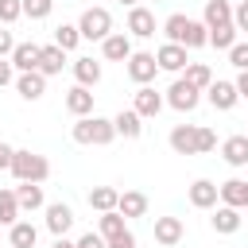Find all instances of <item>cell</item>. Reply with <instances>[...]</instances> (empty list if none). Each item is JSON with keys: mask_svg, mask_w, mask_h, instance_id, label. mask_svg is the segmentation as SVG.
<instances>
[{"mask_svg": "<svg viewBox=\"0 0 248 248\" xmlns=\"http://www.w3.org/2000/svg\"><path fill=\"white\" fill-rule=\"evenodd\" d=\"M70 136H74V143H93V147H105V143H112L116 140V124L112 120H105V116H78V124L70 128Z\"/></svg>", "mask_w": 248, "mask_h": 248, "instance_id": "cell-1", "label": "cell"}, {"mask_svg": "<svg viewBox=\"0 0 248 248\" xmlns=\"http://www.w3.org/2000/svg\"><path fill=\"white\" fill-rule=\"evenodd\" d=\"M12 174H16V182H46L50 178V163H46V155H35V151H16V159H12Z\"/></svg>", "mask_w": 248, "mask_h": 248, "instance_id": "cell-2", "label": "cell"}, {"mask_svg": "<svg viewBox=\"0 0 248 248\" xmlns=\"http://www.w3.org/2000/svg\"><path fill=\"white\" fill-rule=\"evenodd\" d=\"M78 31H81V39L105 43V39L112 35V16H108V8H85L81 19H78Z\"/></svg>", "mask_w": 248, "mask_h": 248, "instance_id": "cell-3", "label": "cell"}, {"mask_svg": "<svg viewBox=\"0 0 248 248\" xmlns=\"http://www.w3.org/2000/svg\"><path fill=\"white\" fill-rule=\"evenodd\" d=\"M198 101H202V89H198V85H190L186 78H178V81L167 89V105H170V108H178V112H194V108H198Z\"/></svg>", "mask_w": 248, "mask_h": 248, "instance_id": "cell-4", "label": "cell"}, {"mask_svg": "<svg viewBox=\"0 0 248 248\" xmlns=\"http://www.w3.org/2000/svg\"><path fill=\"white\" fill-rule=\"evenodd\" d=\"M155 74H159L155 54H147V50H132V58H128V78H132L136 85H147V81H155Z\"/></svg>", "mask_w": 248, "mask_h": 248, "instance_id": "cell-5", "label": "cell"}, {"mask_svg": "<svg viewBox=\"0 0 248 248\" xmlns=\"http://www.w3.org/2000/svg\"><path fill=\"white\" fill-rule=\"evenodd\" d=\"M198 136H202V124H174L170 128V147L178 155H198Z\"/></svg>", "mask_w": 248, "mask_h": 248, "instance_id": "cell-6", "label": "cell"}, {"mask_svg": "<svg viewBox=\"0 0 248 248\" xmlns=\"http://www.w3.org/2000/svg\"><path fill=\"white\" fill-rule=\"evenodd\" d=\"M205 97H209V105H213L217 112H229V108H236V101H240L236 81H213V85L205 89Z\"/></svg>", "mask_w": 248, "mask_h": 248, "instance_id": "cell-7", "label": "cell"}, {"mask_svg": "<svg viewBox=\"0 0 248 248\" xmlns=\"http://www.w3.org/2000/svg\"><path fill=\"white\" fill-rule=\"evenodd\" d=\"M217 202H221V186L217 182H209V178L190 182V205L194 209H213Z\"/></svg>", "mask_w": 248, "mask_h": 248, "instance_id": "cell-8", "label": "cell"}, {"mask_svg": "<svg viewBox=\"0 0 248 248\" xmlns=\"http://www.w3.org/2000/svg\"><path fill=\"white\" fill-rule=\"evenodd\" d=\"M128 35H136V39H151V35H155V12H147L143 4L128 8Z\"/></svg>", "mask_w": 248, "mask_h": 248, "instance_id": "cell-9", "label": "cell"}, {"mask_svg": "<svg viewBox=\"0 0 248 248\" xmlns=\"http://www.w3.org/2000/svg\"><path fill=\"white\" fill-rule=\"evenodd\" d=\"M101 54H105L108 62H128V58H132V35H128V31H112V35L101 43Z\"/></svg>", "mask_w": 248, "mask_h": 248, "instance_id": "cell-10", "label": "cell"}, {"mask_svg": "<svg viewBox=\"0 0 248 248\" xmlns=\"http://www.w3.org/2000/svg\"><path fill=\"white\" fill-rule=\"evenodd\" d=\"M182 232H186L182 217H155V244H163V248H174V244L182 240Z\"/></svg>", "mask_w": 248, "mask_h": 248, "instance_id": "cell-11", "label": "cell"}, {"mask_svg": "<svg viewBox=\"0 0 248 248\" xmlns=\"http://www.w3.org/2000/svg\"><path fill=\"white\" fill-rule=\"evenodd\" d=\"M39 58H43V46H39V43H16V50H12V66H16V74L39 70Z\"/></svg>", "mask_w": 248, "mask_h": 248, "instance_id": "cell-12", "label": "cell"}, {"mask_svg": "<svg viewBox=\"0 0 248 248\" xmlns=\"http://www.w3.org/2000/svg\"><path fill=\"white\" fill-rule=\"evenodd\" d=\"M155 62H159V70H170V74H178L182 66H190L182 43H163V46L155 50Z\"/></svg>", "mask_w": 248, "mask_h": 248, "instance_id": "cell-13", "label": "cell"}, {"mask_svg": "<svg viewBox=\"0 0 248 248\" xmlns=\"http://www.w3.org/2000/svg\"><path fill=\"white\" fill-rule=\"evenodd\" d=\"M16 93H19L23 101H39V97L46 93V74H39V70L19 74V78H16Z\"/></svg>", "mask_w": 248, "mask_h": 248, "instance_id": "cell-14", "label": "cell"}, {"mask_svg": "<svg viewBox=\"0 0 248 248\" xmlns=\"http://www.w3.org/2000/svg\"><path fill=\"white\" fill-rule=\"evenodd\" d=\"M70 225H74V209H70L66 202H50V205H46V229H50L54 236H66Z\"/></svg>", "mask_w": 248, "mask_h": 248, "instance_id": "cell-15", "label": "cell"}, {"mask_svg": "<svg viewBox=\"0 0 248 248\" xmlns=\"http://www.w3.org/2000/svg\"><path fill=\"white\" fill-rule=\"evenodd\" d=\"M209 225H213V232H221V236H232L236 229H240V209H232V205H213V217H209Z\"/></svg>", "mask_w": 248, "mask_h": 248, "instance_id": "cell-16", "label": "cell"}, {"mask_svg": "<svg viewBox=\"0 0 248 248\" xmlns=\"http://www.w3.org/2000/svg\"><path fill=\"white\" fill-rule=\"evenodd\" d=\"M112 124H116V136H124V140H140V132H143V116L136 108H120L112 116Z\"/></svg>", "mask_w": 248, "mask_h": 248, "instance_id": "cell-17", "label": "cell"}, {"mask_svg": "<svg viewBox=\"0 0 248 248\" xmlns=\"http://www.w3.org/2000/svg\"><path fill=\"white\" fill-rule=\"evenodd\" d=\"M202 23H205L209 31H213V27H225V23H232V4H229V0H205Z\"/></svg>", "mask_w": 248, "mask_h": 248, "instance_id": "cell-18", "label": "cell"}, {"mask_svg": "<svg viewBox=\"0 0 248 248\" xmlns=\"http://www.w3.org/2000/svg\"><path fill=\"white\" fill-rule=\"evenodd\" d=\"M221 159L229 167H248V136H229L221 143Z\"/></svg>", "mask_w": 248, "mask_h": 248, "instance_id": "cell-19", "label": "cell"}, {"mask_svg": "<svg viewBox=\"0 0 248 248\" xmlns=\"http://www.w3.org/2000/svg\"><path fill=\"white\" fill-rule=\"evenodd\" d=\"M221 202L232 209H248V178H229L221 182Z\"/></svg>", "mask_w": 248, "mask_h": 248, "instance_id": "cell-20", "label": "cell"}, {"mask_svg": "<svg viewBox=\"0 0 248 248\" xmlns=\"http://www.w3.org/2000/svg\"><path fill=\"white\" fill-rule=\"evenodd\" d=\"M132 108H136L143 120H151V116H159V108H163V97H159L151 85H140V89H136V105H132Z\"/></svg>", "mask_w": 248, "mask_h": 248, "instance_id": "cell-21", "label": "cell"}, {"mask_svg": "<svg viewBox=\"0 0 248 248\" xmlns=\"http://www.w3.org/2000/svg\"><path fill=\"white\" fill-rule=\"evenodd\" d=\"M66 108L74 116H93V93H89V85H74L66 93Z\"/></svg>", "mask_w": 248, "mask_h": 248, "instance_id": "cell-22", "label": "cell"}, {"mask_svg": "<svg viewBox=\"0 0 248 248\" xmlns=\"http://www.w3.org/2000/svg\"><path fill=\"white\" fill-rule=\"evenodd\" d=\"M116 209H120L124 217H143V213H147V194H143V190H124L120 202H116Z\"/></svg>", "mask_w": 248, "mask_h": 248, "instance_id": "cell-23", "label": "cell"}, {"mask_svg": "<svg viewBox=\"0 0 248 248\" xmlns=\"http://www.w3.org/2000/svg\"><path fill=\"white\" fill-rule=\"evenodd\" d=\"M62 62H66V50H62L58 43H50V46H43V58H39V74L54 78V74H62Z\"/></svg>", "mask_w": 248, "mask_h": 248, "instance_id": "cell-24", "label": "cell"}, {"mask_svg": "<svg viewBox=\"0 0 248 248\" xmlns=\"http://www.w3.org/2000/svg\"><path fill=\"white\" fill-rule=\"evenodd\" d=\"M16 198H19V209H23V213L43 209V186H39V182H19V186H16Z\"/></svg>", "mask_w": 248, "mask_h": 248, "instance_id": "cell-25", "label": "cell"}, {"mask_svg": "<svg viewBox=\"0 0 248 248\" xmlns=\"http://www.w3.org/2000/svg\"><path fill=\"white\" fill-rule=\"evenodd\" d=\"M35 240H39V229L31 221H16L8 229V244H16V248H35Z\"/></svg>", "mask_w": 248, "mask_h": 248, "instance_id": "cell-26", "label": "cell"}, {"mask_svg": "<svg viewBox=\"0 0 248 248\" xmlns=\"http://www.w3.org/2000/svg\"><path fill=\"white\" fill-rule=\"evenodd\" d=\"M116 202H120V190H112V186H93V190H89V205H93L97 213L116 209Z\"/></svg>", "mask_w": 248, "mask_h": 248, "instance_id": "cell-27", "label": "cell"}, {"mask_svg": "<svg viewBox=\"0 0 248 248\" xmlns=\"http://www.w3.org/2000/svg\"><path fill=\"white\" fill-rule=\"evenodd\" d=\"M97 232H101L105 240H112V236L128 232V225H124V213H120V209H108V213H101V221H97Z\"/></svg>", "mask_w": 248, "mask_h": 248, "instance_id": "cell-28", "label": "cell"}, {"mask_svg": "<svg viewBox=\"0 0 248 248\" xmlns=\"http://www.w3.org/2000/svg\"><path fill=\"white\" fill-rule=\"evenodd\" d=\"M186 31H190V16H182V12L167 16V23H163V35H167V43H186Z\"/></svg>", "mask_w": 248, "mask_h": 248, "instance_id": "cell-29", "label": "cell"}, {"mask_svg": "<svg viewBox=\"0 0 248 248\" xmlns=\"http://www.w3.org/2000/svg\"><path fill=\"white\" fill-rule=\"evenodd\" d=\"M74 78H78V85H97V81H101V62H93V58H74Z\"/></svg>", "mask_w": 248, "mask_h": 248, "instance_id": "cell-30", "label": "cell"}, {"mask_svg": "<svg viewBox=\"0 0 248 248\" xmlns=\"http://www.w3.org/2000/svg\"><path fill=\"white\" fill-rule=\"evenodd\" d=\"M19 213H23V209H19L16 190H0V225H8V229H12V225L19 221Z\"/></svg>", "mask_w": 248, "mask_h": 248, "instance_id": "cell-31", "label": "cell"}, {"mask_svg": "<svg viewBox=\"0 0 248 248\" xmlns=\"http://www.w3.org/2000/svg\"><path fill=\"white\" fill-rule=\"evenodd\" d=\"M54 43H58L62 50H74V46L81 43V31H78V23H58V27H54Z\"/></svg>", "mask_w": 248, "mask_h": 248, "instance_id": "cell-32", "label": "cell"}, {"mask_svg": "<svg viewBox=\"0 0 248 248\" xmlns=\"http://www.w3.org/2000/svg\"><path fill=\"white\" fill-rule=\"evenodd\" d=\"M186 81L198 85V89H209V85H213V70H209L205 62H190V66H186Z\"/></svg>", "mask_w": 248, "mask_h": 248, "instance_id": "cell-33", "label": "cell"}, {"mask_svg": "<svg viewBox=\"0 0 248 248\" xmlns=\"http://www.w3.org/2000/svg\"><path fill=\"white\" fill-rule=\"evenodd\" d=\"M232 43H236V23H225V27H213V31H209V46L229 50Z\"/></svg>", "mask_w": 248, "mask_h": 248, "instance_id": "cell-34", "label": "cell"}, {"mask_svg": "<svg viewBox=\"0 0 248 248\" xmlns=\"http://www.w3.org/2000/svg\"><path fill=\"white\" fill-rule=\"evenodd\" d=\"M54 12V0H23V16L27 19H46Z\"/></svg>", "mask_w": 248, "mask_h": 248, "instance_id": "cell-35", "label": "cell"}, {"mask_svg": "<svg viewBox=\"0 0 248 248\" xmlns=\"http://www.w3.org/2000/svg\"><path fill=\"white\" fill-rule=\"evenodd\" d=\"M23 16V0H0V23H16Z\"/></svg>", "mask_w": 248, "mask_h": 248, "instance_id": "cell-36", "label": "cell"}, {"mask_svg": "<svg viewBox=\"0 0 248 248\" xmlns=\"http://www.w3.org/2000/svg\"><path fill=\"white\" fill-rule=\"evenodd\" d=\"M229 62H232L236 70H248V43H232V46H229Z\"/></svg>", "mask_w": 248, "mask_h": 248, "instance_id": "cell-37", "label": "cell"}, {"mask_svg": "<svg viewBox=\"0 0 248 248\" xmlns=\"http://www.w3.org/2000/svg\"><path fill=\"white\" fill-rule=\"evenodd\" d=\"M213 147H217V132L202 124V136H198V155H205V151H213Z\"/></svg>", "mask_w": 248, "mask_h": 248, "instance_id": "cell-38", "label": "cell"}, {"mask_svg": "<svg viewBox=\"0 0 248 248\" xmlns=\"http://www.w3.org/2000/svg\"><path fill=\"white\" fill-rule=\"evenodd\" d=\"M12 50H16V35L8 31V23L0 27V58H12Z\"/></svg>", "mask_w": 248, "mask_h": 248, "instance_id": "cell-39", "label": "cell"}, {"mask_svg": "<svg viewBox=\"0 0 248 248\" xmlns=\"http://www.w3.org/2000/svg\"><path fill=\"white\" fill-rule=\"evenodd\" d=\"M232 23H236V31H248V0H240L232 8Z\"/></svg>", "mask_w": 248, "mask_h": 248, "instance_id": "cell-40", "label": "cell"}, {"mask_svg": "<svg viewBox=\"0 0 248 248\" xmlns=\"http://www.w3.org/2000/svg\"><path fill=\"white\" fill-rule=\"evenodd\" d=\"M78 248H108V240H105L101 232H85V236L78 240Z\"/></svg>", "mask_w": 248, "mask_h": 248, "instance_id": "cell-41", "label": "cell"}, {"mask_svg": "<svg viewBox=\"0 0 248 248\" xmlns=\"http://www.w3.org/2000/svg\"><path fill=\"white\" fill-rule=\"evenodd\" d=\"M8 81H16V66H12V58H0V89Z\"/></svg>", "mask_w": 248, "mask_h": 248, "instance_id": "cell-42", "label": "cell"}, {"mask_svg": "<svg viewBox=\"0 0 248 248\" xmlns=\"http://www.w3.org/2000/svg\"><path fill=\"white\" fill-rule=\"evenodd\" d=\"M108 248H136V236H132V229H128V232H120V236H112V240H108Z\"/></svg>", "mask_w": 248, "mask_h": 248, "instance_id": "cell-43", "label": "cell"}, {"mask_svg": "<svg viewBox=\"0 0 248 248\" xmlns=\"http://www.w3.org/2000/svg\"><path fill=\"white\" fill-rule=\"evenodd\" d=\"M12 159H16V147H8L0 140V170H12Z\"/></svg>", "mask_w": 248, "mask_h": 248, "instance_id": "cell-44", "label": "cell"}, {"mask_svg": "<svg viewBox=\"0 0 248 248\" xmlns=\"http://www.w3.org/2000/svg\"><path fill=\"white\" fill-rule=\"evenodd\" d=\"M236 93H240V97H248V70H240V74H236Z\"/></svg>", "mask_w": 248, "mask_h": 248, "instance_id": "cell-45", "label": "cell"}, {"mask_svg": "<svg viewBox=\"0 0 248 248\" xmlns=\"http://www.w3.org/2000/svg\"><path fill=\"white\" fill-rule=\"evenodd\" d=\"M50 248H78V244H74V240H66V236H54V244H50Z\"/></svg>", "mask_w": 248, "mask_h": 248, "instance_id": "cell-46", "label": "cell"}, {"mask_svg": "<svg viewBox=\"0 0 248 248\" xmlns=\"http://www.w3.org/2000/svg\"><path fill=\"white\" fill-rule=\"evenodd\" d=\"M120 4H128V8H136V4H140V0H120Z\"/></svg>", "mask_w": 248, "mask_h": 248, "instance_id": "cell-47", "label": "cell"}, {"mask_svg": "<svg viewBox=\"0 0 248 248\" xmlns=\"http://www.w3.org/2000/svg\"><path fill=\"white\" fill-rule=\"evenodd\" d=\"M8 248H16V244H8Z\"/></svg>", "mask_w": 248, "mask_h": 248, "instance_id": "cell-48", "label": "cell"}, {"mask_svg": "<svg viewBox=\"0 0 248 248\" xmlns=\"http://www.w3.org/2000/svg\"><path fill=\"white\" fill-rule=\"evenodd\" d=\"M155 4H159V0H155Z\"/></svg>", "mask_w": 248, "mask_h": 248, "instance_id": "cell-49", "label": "cell"}]
</instances>
